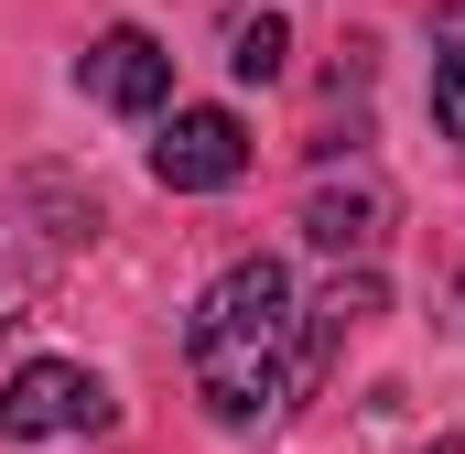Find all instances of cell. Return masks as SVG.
<instances>
[{
  "label": "cell",
  "mask_w": 465,
  "mask_h": 454,
  "mask_svg": "<svg viewBox=\"0 0 465 454\" xmlns=\"http://www.w3.org/2000/svg\"><path fill=\"white\" fill-rule=\"evenodd\" d=\"M0 433L11 444H54V433H109V379L76 357H33L0 379Z\"/></svg>",
  "instance_id": "cell-2"
},
{
  "label": "cell",
  "mask_w": 465,
  "mask_h": 454,
  "mask_svg": "<svg viewBox=\"0 0 465 454\" xmlns=\"http://www.w3.org/2000/svg\"><path fill=\"white\" fill-rule=\"evenodd\" d=\"M282 65H292V33H282V11H249V22L228 33V76H238V87H271Z\"/></svg>",
  "instance_id": "cell-7"
},
{
  "label": "cell",
  "mask_w": 465,
  "mask_h": 454,
  "mask_svg": "<svg viewBox=\"0 0 465 454\" xmlns=\"http://www.w3.org/2000/svg\"><path fill=\"white\" fill-rule=\"evenodd\" d=\"M76 87H87L98 109H130V119H141V109L173 98V54H163L141 22H119V33H98V44L76 54Z\"/></svg>",
  "instance_id": "cell-4"
},
{
  "label": "cell",
  "mask_w": 465,
  "mask_h": 454,
  "mask_svg": "<svg viewBox=\"0 0 465 454\" xmlns=\"http://www.w3.org/2000/svg\"><path fill=\"white\" fill-rule=\"evenodd\" d=\"M422 454H465V444H455V433H433V444H422Z\"/></svg>",
  "instance_id": "cell-9"
},
{
  "label": "cell",
  "mask_w": 465,
  "mask_h": 454,
  "mask_svg": "<svg viewBox=\"0 0 465 454\" xmlns=\"http://www.w3.org/2000/svg\"><path fill=\"white\" fill-rule=\"evenodd\" d=\"M368 314H390V292H379V271H347L314 314H303V357H292V390H325V368H336V346L368 325Z\"/></svg>",
  "instance_id": "cell-5"
},
{
  "label": "cell",
  "mask_w": 465,
  "mask_h": 454,
  "mask_svg": "<svg viewBox=\"0 0 465 454\" xmlns=\"http://www.w3.org/2000/svg\"><path fill=\"white\" fill-rule=\"evenodd\" d=\"M379 227H390V195H379V184H325V195L303 206V238H314V249H336V260L379 249Z\"/></svg>",
  "instance_id": "cell-6"
},
{
  "label": "cell",
  "mask_w": 465,
  "mask_h": 454,
  "mask_svg": "<svg viewBox=\"0 0 465 454\" xmlns=\"http://www.w3.org/2000/svg\"><path fill=\"white\" fill-rule=\"evenodd\" d=\"M433 130L465 141V44H455V54H433Z\"/></svg>",
  "instance_id": "cell-8"
},
{
  "label": "cell",
  "mask_w": 465,
  "mask_h": 454,
  "mask_svg": "<svg viewBox=\"0 0 465 454\" xmlns=\"http://www.w3.org/2000/svg\"><path fill=\"white\" fill-rule=\"evenodd\" d=\"M282 336H292V271H282L271 249L228 260V271L206 281L195 325H184L195 390H206V411H217V422H260V411H282V390H292Z\"/></svg>",
  "instance_id": "cell-1"
},
{
  "label": "cell",
  "mask_w": 465,
  "mask_h": 454,
  "mask_svg": "<svg viewBox=\"0 0 465 454\" xmlns=\"http://www.w3.org/2000/svg\"><path fill=\"white\" fill-rule=\"evenodd\" d=\"M152 173L173 195H228L238 173H249V119L238 109H173L163 141H152Z\"/></svg>",
  "instance_id": "cell-3"
}]
</instances>
